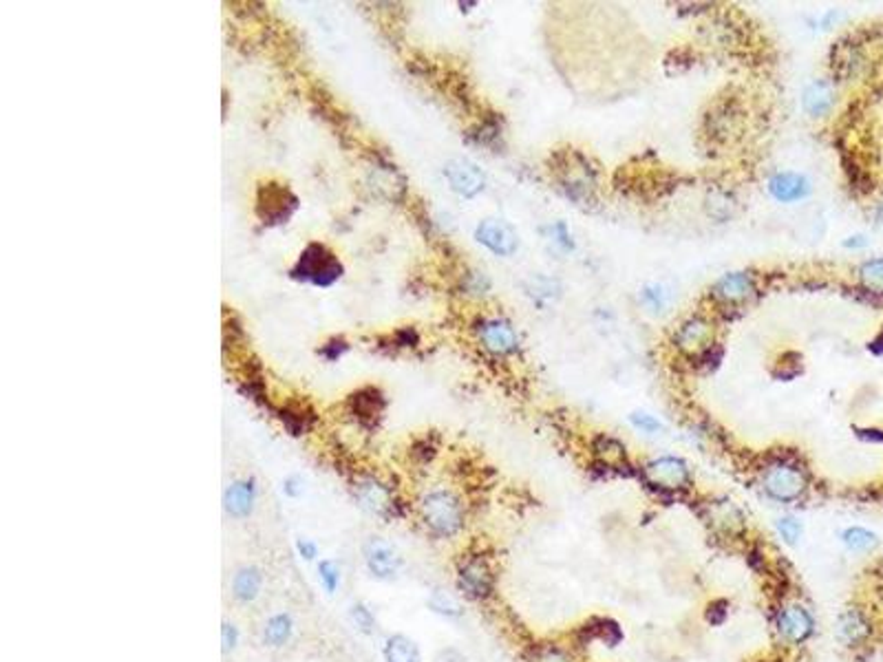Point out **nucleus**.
I'll use <instances>...</instances> for the list:
<instances>
[{
	"label": "nucleus",
	"mask_w": 883,
	"mask_h": 662,
	"mask_svg": "<svg viewBox=\"0 0 883 662\" xmlns=\"http://www.w3.org/2000/svg\"><path fill=\"white\" fill-rule=\"evenodd\" d=\"M422 524L431 534L440 539H450L464 528V504L453 490L433 488L424 492L417 504Z\"/></svg>",
	"instance_id": "1"
},
{
	"label": "nucleus",
	"mask_w": 883,
	"mask_h": 662,
	"mask_svg": "<svg viewBox=\"0 0 883 662\" xmlns=\"http://www.w3.org/2000/svg\"><path fill=\"white\" fill-rule=\"evenodd\" d=\"M294 550H296V554H299V557L303 560H308V563L318 557V545L314 543L312 539H296Z\"/></svg>",
	"instance_id": "34"
},
{
	"label": "nucleus",
	"mask_w": 883,
	"mask_h": 662,
	"mask_svg": "<svg viewBox=\"0 0 883 662\" xmlns=\"http://www.w3.org/2000/svg\"><path fill=\"white\" fill-rule=\"evenodd\" d=\"M317 574L325 592L327 594L338 592V587H341V568H338L336 560L320 559L317 565Z\"/></svg>",
	"instance_id": "25"
},
{
	"label": "nucleus",
	"mask_w": 883,
	"mask_h": 662,
	"mask_svg": "<svg viewBox=\"0 0 883 662\" xmlns=\"http://www.w3.org/2000/svg\"><path fill=\"white\" fill-rule=\"evenodd\" d=\"M435 662H464V658L458 654V651L446 649V651H442L438 658H435Z\"/></svg>",
	"instance_id": "37"
},
{
	"label": "nucleus",
	"mask_w": 883,
	"mask_h": 662,
	"mask_svg": "<svg viewBox=\"0 0 883 662\" xmlns=\"http://www.w3.org/2000/svg\"><path fill=\"white\" fill-rule=\"evenodd\" d=\"M362 560L367 565L369 577L382 583L396 581L405 565L396 545L382 536H369L362 543Z\"/></svg>",
	"instance_id": "4"
},
{
	"label": "nucleus",
	"mask_w": 883,
	"mask_h": 662,
	"mask_svg": "<svg viewBox=\"0 0 883 662\" xmlns=\"http://www.w3.org/2000/svg\"><path fill=\"white\" fill-rule=\"evenodd\" d=\"M769 190L778 201L790 204V201L804 199V197L808 195L810 183L807 177L798 175V172H778V175L769 181Z\"/></svg>",
	"instance_id": "18"
},
{
	"label": "nucleus",
	"mask_w": 883,
	"mask_h": 662,
	"mask_svg": "<svg viewBox=\"0 0 883 662\" xmlns=\"http://www.w3.org/2000/svg\"><path fill=\"white\" fill-rule=\"evenodd\" d=\"M834 636L848 649L866 645L868 638L872 636V625L868 616L857 607H848L846 612L839 613L837 625H834Z\"/></svg>",
	"instance_id": "9"
},
{
	"label": "nucleus",
	"mask_w": 883,
	"mask_h": 662,
	"mask_svg": "<svg viewBox=\"0 0 883 662\" xmlns=\"http://www.w3.org/2000/svg\"><path fill=\"white\" fill-rule=\"evenodd\" d=\"M429 607L435 613H440V616H446V618L462 616V607L458 605V601H455V598H450L449 594H444V592H435L433 596L429 598Z\"/></svg>",
	"instance_id": "28"
},
{
	"label": "nucleus",
	"mask_w": 883,
	"mask_h": 662,
	"mask_svg": "<svg viewBox=\"0 0 883 662\" xmlns=\"http://www.w3.org/2000/svg\"><path fill=\"white\" fill-rule=\"evenodd\" d=\"M877 216H879V221H881V224H883V204H881V207H879V212H877Z\"/></svg>",
	"instance_id": "39"
},
{
	"label": "nucleus",
	"mask_w": 883,
	"mask_h": 662,
	"mask_svg": "<svg viewBox=\"0 0 883 662\" xmlns=\"http://www.w3.org/2000/svg\"><path fill=\"white\" fill-rule=\"evenodd\" d=\"M713 292H716V296L725 303H742L746 301V298L754 296L755 285H754V278H751V274L734 272L718 280Z\"/></svg>",
	"instance_id": "19"
},
{
	"label": "nucleus",
	"mask_w": 883,
	"mask_h": 662,
	"mask_svg": "<svg viewBox=\"0 0 883 662\" xmlns=\"http://www.w3.org/2000/svg\"><path fill=\"white\" fill-rule=\"evenodd\" d=\"M236 645H239V630H236V625H232V622L223 621V625H221V649H223V654H232V651L236 649Z\"/></svg>",
	"instance_id": "32"
},
{
	"label": "nucleus",
	"mask_w": 883,
	"mask_h": 662,
	"mask_svg": "<svg viewBox=\"0 0 883 662\" xmlns=\"http://www.w3.org/2000/svg\"><path fill=\"white\" fill-rule=\"evenodd\" d=\"M727 603L725 601H716V603H711L709 605V612H707V621L711 622V625H722L725 622V618H727Z\"/></svg>",
	"instance_id": "35"
},
{
	"label": "nucleus",
	"mask_w": 883,
	"mask_h": 662,
	"mask_svg": "<svg viewBox=\"0 0 883 662\" xmlns=\"http://www.w3.org/2000/svg\"><path fill=\"white\" fill-rule=\"evenodd\" d=\"M475 236L495 254L511 256L517 250V232L502 219H486L477 225Z\"/></svg>",
	"instance_id": "11"
},
{
	"label": "nucleus",
	"mask_w": 883,
	"mask_h": 662,
	"mask_svg": "<svg viewBox=\"0 0 883 662\" xmlns=\"http://www.w3.org/2000/svg\"><path fill=\"white\" fill-rule=\"evenodd\" d=\"M353 497H356L358 506L367 510L369 515L382 516V519H396V516L402 515L396 497L391 495L387 484H382L376 477H365V480L358 481L353 486Z\"/></svg>",
	"instance_id": "7"
},
{
	"label": "nucleus",
	"mask_w": 883,
	"mask_h": 662,
	"mask_svg": "<svg viewBox=\"0 0 883 662\" xmlns=\"http://www.w3.org/2000/svg\"><path fill=\"white\" fill-rule=\"evenodd\" d=\"M643 301H645V305H649L652 309H656V312H661V309L664 307L663 287H658V285H649V287H645Z\"/></svg>",
	"instance_id": "33"
},
{
	"label": "nucleus",
	"mask_w": 883,
	"mask_h": 662,
	"mask_svg": "<svg viewBox=\"0 0 883 662\" xmlns=\"http://www.w3.org/2000/svg\"><path fill=\"white\" fill-rule=\"evenodd\" d=\"M775 630L789 645H804L815 631L813 613L799 603H786L775 613Z\"/></svg>",
	"instance_id": "8"
},
{
	"label": "nucleus",
	"mask_w": 883,
	"mask_h": 662,
	"mask_svg": "<svg viewBox=\"0 0 883 662\" xmlns=\"http://www.w3.org/2000/svg\"><path fill=\"white\" fill-rule=\"evenodd\" d=\"M859 278H861L863 287L870 292H883V259L868 260L859 269Z\"/></svg>",
	"instance_id": "27"
},
{
	"label": "nucleus",
	"mask_w": 883,
	"mask_h": 662,
	"mask_svg": "<svg viewBox=\"0 0 883 662\" xmlns=\"http://www.w3.org/2000/svg\"><path fill=\"white\" fill-rule=\"evenodd\" d=\"M458 587L470 601H484L493 594L495 574L482 554L464 559L458 568Z\"/></svg>",
	"instance_id": "6"
},
{
	"label": "nucleus",
	"mask_w": 883,
	"mask_h": 662,
	"mask_svg": "<svg viewBox=\"0 0 883 662\" xmlns=\"http://www.w3.org/2000/svg\"><path fill=\"white\" fill-rule=\"evenodd\" d=\"M594 451L596 459L601 462V466L605 468H620L628 466V453H625V446L616 439L608 437V435H601V437L594 439Z\"/></svg>",
	"instance_id": "23"
},
{
	"label": "nucleus",
	"mask_w": 883,
	"mask_h": 662,
	"mask_svg": "<svg viewBox=\"0 0 883 662\" xmlns=\"http://www.w3.org/2000/svg\"><path fill=\"white\" fill-rule=\"evenodd\" d=\"M870 349L875 351V354H883V331L879 333V336L872 340V345H870Z\"/></svg>",
	"instance_id": "38"
},
{
	"label": "nucleus",
	"mask_w": 883,
	"mask_h": 662,
	"mask_svg": "<svg viewBox=\"0 0 883 662\" xmlns=\"http://www.w3.org/2000/svg\"><path fill=\"white\" fill-rule=\"evenodd\" d=\"M842 541L848 550H852V552H870V550H875L877 545H879V539H877L875 533H870V530L866 528H859V525L843 530Z\"/></svg>",
	"instance_id": "24"
},
{
	"label": "nucleus",
	"mask_w": 883,
	"mask_h": 662,
	"mask_svg": "<svg viewBox=\"0 0 883 662\" xmlns=\"http://www.w3.org/2000/svg\"><path fill=\"white\" fill-rule=\"evenodd\" d=\"M444 175L450 188L462 197H475L484 190V183H486L484 172L467 159H453V162L446 163Z\"/></svg>",
	"instance_id": "13"
},
{
	"label": "nucleus",
	"mask_w": 883,
	"mask_h": 662,
	"mask_svg": "<svg viewBox=\"0 0 883 662\" xmlns=\"http://www.w3.org/2000/svg\"><path fill=\"white\" fill-rule=\"evenodd\" d=\"M349 618H352L353 625H356V630L361 631V634L373 636L378 631L376 616H373V612L369 610L365 603H353V605L349 607Z\"/></svg>",
	"instance_id": "26"
},
{
	"label": "nucleus",
	"mask_w": 883,
	"mask_h": 662,
	"mask_svg": "<svg viewBox=\"0 0 883 662\" xmlns=\"http://www.w3.org/2000/svg\"><path fill=\"white\" fill-rule=\"evenodd\" d=\"M296 199L290 195L288 188L283 186H265L259 195V216L263 224H283L290 215L294 212Z\"/></svg>",
	"instance_id": "10"
},
{
	"label": "nucleus",
	"mask_w": 883,
	"mask_h": 662,
	"mask_svg": "<svg viewBox=\"0 0 883 662\" xmlns=\"http://www.w3.org/2000/svg\"><path fill=\"white\" fill-rule=\"evenodd\" d=\"M775 525H778L780 536H782L789 545H795L799 541V536H802V524H799V519H795V516L790 515L780 516Z\"/></svg>",
	"instance_id": "29"
},
{
	"label": "nucleus",
	"mask_w": 883,
	"mask_h": 662,
	"mask_svg": "<svg viewBox=\"0 0 883 662\" xmlns=\"http://www.w3.org/2000/svg\"><path fill=\"white\" fill-rule=\"evenodd\" d=\"M382 656H385V662H422L417 645L405 634H393L387 638L385 647H382Z\"/></svg>",
	"instance_id": "22"
},
{
	"label": "nucleus",
	"mask_w": 883,
	"mask_h": 662,
	"mask_svg": "<svg viewBox=\"0 0 883 662\" xmlns=\"http://www.w3.org/2000/svg\"><path fill=\"white\" fill-rule=\"evenodd\" d=\"M766 495L780 504H795L804 497L808 488V480L804 468L793 462H773L764 471L762 477Z\"/></svg>",
	"instance_id": "3"
},
{
	"label": "nucleus",
	"mask_w": 883,
	"mask_h": 662,
	"mask_svg": "<svg viewBox=\"0 0 883 662\" xmlns=\"http://www.w3.org/2000/svg\"><path fill=\"white\" fill-rule=\"evenodd\" d=\"M537 662H572V656L559 645H541L535 651Z\"/></svg>",
	"instance_id": "30"
},
{
	"label": "nucleus",
	"mask_w": 883,
	"mask_h": 662,
	"mask_svg": "<svg viewBox=\"0 0 883 662\" xmlns=\"http://www.w3.org/2000/svg\"><path fill=\"white\" fill-rule=\"evenodd\" d=\"M479 340H482V345L486 347L491 354H497V356L513 354L519 345L515 330H513L511 322H506L504 318H488V321H482V325H479Z\"/></svg>",
	"instance_id": "12"
},
{
	"label": "nucleus",
	"mask_w": 883,
	"mask_h": 662,
	"mask_svg": "<svg viewBox=\"0 0 883 662\" xmlns=\"http://www.w3.org/2000/svg\"><path fill=\"white\" fill-rule=\"evenodd\" d=\"M256 506V481L252 477L235 480L223 492V510L232 519H247Z\"/></svg>",
	"instance_id": "14"
},
{
	"label": "nucleus",
	"mask_w": 883,
	"mask_h": 662,
	"mask_svg": "<svg viewBox=\"0 0 883 662\" xmlns=\"http://www.w3.org/2000/svg\"><path fill=\"white\" fill-rule=\"evenodd\" d=\"M833 106H834L833 86L824 80L810 82L807 91H804V109H807V113L813 115V118H824V115L831 113Z\"/></svg>",
	"instance_id": "20"
},
{
	"label": "nucleus",
	"mask_w": 883,
	"mask_h": 662,
	"mask_svg": "<svg viewBox=\"0 0 883 662\" xmlns=\"http://www.w3.org/2000/svg\"><path fill=\"white\" fill-rule=\"evenodd\" d=\"M281 490H283V495L290 497V499H299V497L303 495V480L296 475L288 477V480L283 481V486H281Z\"/></svg>",
	"instance_id": "36"
},
{
	"label": "nucleus",
	"mask_w": 883,
	"mask_h": 662,
	"mask_svg": "<svg viewBox=\"0 0 883 662\" xmlns=\"http://www.w3.org/2000/svg\"><path fill=\"white\" fill-rule=\"evenodd\" d=\"M643 477L658 492H681L691 486V472L682 459L658 457L645 463Z\"/></svg>",
	"instance_id": "5"
},
{
	"label": "nucleus",
	"mask_w": 883,
	"mask_h": 662,
	"mask_svg": "<svg viewBox=\"0 0 883 662\" xmlns=\"http://www.w3.org/2000/svg\"><path fill=\"white\" fill-rule=\"evenodd\" d=\"M292 274L294 278L305 280V283L327 287V285L336 283L341 278L343 265L338 256L332 250L325 248L323 243H309L296 260Z\"/></svg>",
	"instance_id": "2"
},
{
	"label": "nucleus",
	"mask_w": 883,
	"mask_h": 662,
	"mask_svg": "<svg viewBox=\"0 0 883 662\" xmlns=\"http://www.w3.org/2000/svg\"><path fill=\"white\" fill-rule=\"evenodd\" d=\"M261 587H263V572L256 565H244L232 574L230 592L232 598L241 605H250L259 598Z\"/></svg>",
	"instance_id": "16"
},
{
	"label": "nucleus",
	"mask_w": 883,
	"mask_h": 662,
	"mask_svg": "<svg viewBox=\"0 0 883 662\" xmlns=\"http://www.w3.org/2000/svg\"><path fill=\"white\" fill-rule=\"evenodd\" d=\"M711 325L707 321H702V318H689L687 322H682L681 330L676 331L673 340L687 354H700V351H705L711 345Z\"/></svg>",
	"instance_id": "17"
},
{
	"label": "nucleus",
	"mask_w": 883,
	"mask_h": 662,
	"mask_svg": "<svg viewBox=\"0 0 883 662\" xmlns=\"http://www.w3.org/2000/svg\"><path fill=\"white\" fill-rule=\"evenodd\" d=\"M868 662H883V656H875V658H870Z\"/></svg>",
	"instance_id": "40"
},
{
	"label": "nucleus",
	"mask_w": 883,
	"mask_h": 662,
	"mask_svg": "<svg viewBox=\"0 0 883 662\" xmlns=\"http://www.w3.org/2000/svg\"><path fill=\"white\" fill-rule=\"evenodd\" d=\"M632 424L634 427L638 428L640 433H647V435H656V433H661L663 431V424L658 422L654 415H647V413H634L632 418Z\"/></svg>",
	"instance_id": "31"
},
{
	"label": "nucleus",
	"mask_w": 883,
	"mask_h": 662,
	"mask_svg": "<svg viewBox=\"0 0 883 662\" xmlns=\"http://www.w3.org/2000/svg\"><path fill=\"white\" fill-rule=\"evenodd\" d=\"M707 519H709L711 528L716 533L725 534V536H737L745 530V515L736 508L731 501L720 499V501H709L707 506Z\"/></svg>",
	"instance_id": "15"
},
{
	"label": "nucleus",
	"mask_w": 883,
	"mask_h": 662,
	"mask_svg": "<svg viewBox=\"0 0 883 662\" xmlns=\"http://www.w3.org/2000/svg\"><path fill=\"white\" fill-rule=\"evenodd\" d=\"M294 634V621L288 612H281L270 616L263 625V645L270 649H281L290 642Z\"/></svg>",
	"instance_id": "21"
}]
</instances>
